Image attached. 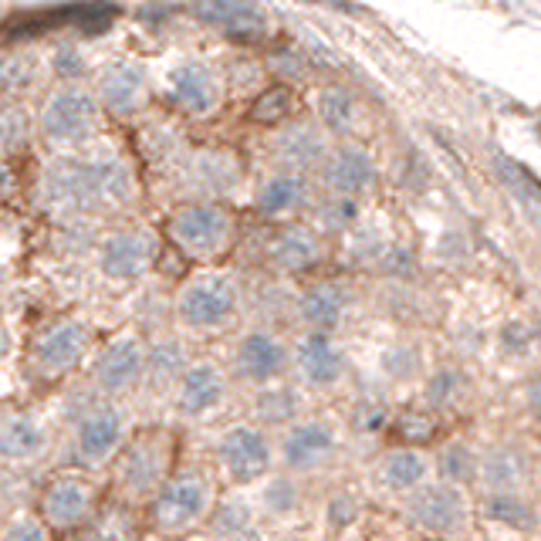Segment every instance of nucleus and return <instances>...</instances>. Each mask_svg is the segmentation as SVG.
<instances>
[{
    "label": "nucleus",
    "instance_id": "e433bc0d",
    "mask_svg": "<svg viewBox=\"0 0 541 541\" xmlns=\"http://www.w3.org/2000/svg\"><path fill=\"white\" fill-rule=\"evenodd\" d=\"M251 0H193V14L206 21V25L227 27L234 17H241L244 11H251Z\"/></svg>",
    "mask_w": 541,
    "mask_h": 541
},
{
    "label": "nucleus",
    "instance_id": "a18cd8bd",
    "mask_svg": "<svg viewBox=\"0 0 541 541\" xmlns=\"http://www.w3.org/2000/svg\"><path fill=\"white\" fill-rule=\"evenodd\" d=\"M352 220H356V204L352 200H338L336 196V204L325 210V224L328 227H349Z\"/></svg>",
    "mask_w": 541,
    "mask_h": 541
},
{
    "label": "nucleus",
    "instance_id": "2f4dec72",
    "mask_svg": "<svg viewBox=\"0 0 541 541\" xmlns=\"http://www.w3.org/2000/svg\"><path fill=\"white\" fill-rule=\"evenodd\" d=\"M484 511L491 521H501V525H511V528H531V507L517 497V494H507V491H497L491 494L487 501H484Z\"/></svg>",
    "mask_w": 541,
    "mask_h": 541
},
{
    "label": "nucleus",
    "instance_id": "dca6fc26",
    "mask_svg": "<svg viewBox=\"0 0 541 541\" xmlns=\"http://www.w3.org/2000/svg\"><path fill=\"white\" fill-rule=\"evenodd\" d=\"M51 444L48 426L31 413H0V464H31Z\"/></svg>",
    "mask_w": 541,
    "mask_h": 541
},
{
    "label": "nucleus",
    "instance_id": "393cba45",
    "mask_svg": "<svg viewBox=\"0 0 541 541\" xmlns=\"http://www.w3.org/2000/svg\"><path fill=\"white\" fill-rule=\"evenodd\" d=\"M298 312L312 332H325L328 336L342 322V315H346V295L336 285H315V288H308L301 295Z\"/></svg>",
    "mask_w": 541,
    "mask_h": 541
},
{
    "label": "nucleus",
    "instance_id": "f3484780",
    "mask_svg": "<svg viewBox=\"0 0 541 541\" xmlns=\"http://www.w3.org/2000/svg\"><path fill=\"white\" fill-rule=\"evenodd\" d=\"M336 450V433L322 420H305L295 423L285 440H281V460L291 470H315Z\"/></svg>",
    "mask_w": 541,
    "mask_h": 541
},
{
    "label": "nucleus",
    "instance_id": "2eb2a0df",
    "mask_svg": "<svg viewBox=\"0 0 541 541\" xmlns=\"http://www.w3.org/2000/svg\"><path fill=\"white\" fill-rule=\"evenodd\" d=\"M234 369H237V376L247 379V383L265 386L288 369V349H285V342H281L275 332L254 328V332H247V336L237 342V349H234Z\"/></svg>",
    "mask_w": 541,
    "mask_h": 541
},
{
    "label": "nucleus",
    "instance_id": "37998d69",
    "mask_svg": "<svg viewBox=\"0 0 541 541\" xmlns=\"http://www.w3.org/2000/svg\"><path fill=\"white\" fill-rule=\"evenodd\" d=\"M295 484L288 481V477H277V481L267 484L265 491V505L271 507V511H277V515H285V511H291L295 507Z\"/></svg>",
    "mask_w": 541,
    "mask_h": 541
},
{
    "label": "nucleus",
    "instance_id": "412c9836",
    "mask_svg": "<svg viewBox=\"0 0 541 541\" xmlns=\"http://www.w3.org/2000/svg\"><path fill=\"white\" fill-rule=\"evenodd\" d=\"M237 176H241V166H237V156L234 153H224V149H206V153H196L186 163V180L196 193H206V196H220L237 186Z\"/></svg>",
    "mask_w": 541,
    "mask_h": 541
},
{
    "label": "nucleus",
    "instance_id": "ddd939ff",
    "mask_svg": "<svg viewBox=\"0 0 541 541\" xmlns=\"http://www.w3.org/2000/svg\"><path fill=\"white\" fill-rule=\"evenodd\" d=\"M406 515L420 525V528L433 531V535H454L464 528L467 521V507L457 487L450 484H430V487H416L406 501Z\"/></svg>",
    "mask_w": 541,
    "mask_h": 541
},
{
    "label": "nucleus",
    "instance_id": "aec40b11",
    "mask_svg": "<svg viewBox=\"0 0 541 541\" xmlns=\"http://www.w3.org/2000/svg\"><path fill=\"white\" fill-rule=\"evenodd\" d=\"M173 95L186 112L206 115L220 102V82H216L214 68H206L204 61H186L173 72Z\"/></svg>",
    "mask_w": 541,
    "mask_h": 541
},
{
    "label": "nucleus",
    "instance_id": "6ab92c4d",
    "mask_svg": "<svg viewBox=\"0 0 541 541\" xmlns=\"http://www.w3.org/2000/svg\"><path fill=\"white\" fill-rule=\"evenodd\" d=\"M376 169L369 153H362L356 145H342L336 156L325 163V186L336 193L338 200H352L373 186Z\"/></svg>",
    "mask_w": 541,
    "mask_h": 541
},
{
    "label": "nucleus",
    "instance_id": "de8ad7c7",
    "mask_svg": "<svg viewBox=\"0 0 541 541\" xmlns=\"http://www.w3.org/2000/svg\"><path fill=\"white\" fill-rule=\"evenodd\" d=\"M58 72L61 75H82V58H78V51H61L58 58Z\"/></svg>",
    "mask_w": 541,
    "mask_h": 541
},
{
    "label": "nucleus",
    "instance_id": "bb28decb",
    "mask_svg": "<svg viewBox=\"0 0 541 541\" xmlns=\"http://www.w3.org/2000/svg\"><path fill=\"white\" fill-rule=\"evenodd\" d=\"M277 156L295 169L315 166L325 156V139L312 125H291L288 133L277 135Z\"/></svg>",
    "mask_w": 541,
    "mask_h": 541
},
{
    "label": "nucleus",
    "instance_id": "f8f14e48",
    "mask_svg": "<svg viewBox=\"0 0 541 541\" xmlns=\"http://www.w3.org/2000/svg\"><path fill=\"white\" fill-rule=\"evenodd\" d=\"M159 241L153 230H119L105 237L98 251V267L112 281H139L156 265Z\"/></svg>",
    "mask_w": 541,
    "mask_h": 541
},
{
    "label": "nucleus",
    "instance_id": "a19ab883",
    "mask_svg": "<svg viewBox=\"0 0 541 541\" xmlns=\"http://www.w3.org/2000/svg\"><path fill=\"white\" fill-rule=\"evenodd\" d=\"M474 467H477V460H474V454H470L467 446H446L444 457H440V474H444L446 481H470L474 477Z\"/></svg>",
    "mask_w": 541,
    "mask_h": 541
},
{
    "label": "nucleus",
    "instance_id": "c9c22d12",
    "mask_svg": "<svg viewBox=\"0 0 541 541\" xmlns=\"http://www.w3.org/2000/svg\"><path fill=\"white\" fill-rule=\"evenodd\" d=\"M288 112H291V92L285 85H277V88H267V92H261V95L254 98L251 119L265 122V125H275V122H281Z\"/></svg>",
    "mask_w": 541,
    "mask_h": 541
},
{
    "label": "nucleus",
    "instance_id": "4468645a",
    "mask_svg": "<svg viewBox=\"0 0 541 541\" xmlns=\"http://www.w3.org/2000/svg\"><path fill=\"white\" fill-rule=\"evenodd\" d=\"M227 399V376L210 359L190 362L176 376V409L183 416H206Z\"/></svg>",
    "mask_w": 541,
    "mask_h": 541
},
{
    "label": "nucleus",
    "instance_id": "72a5a7b5",
    "mask_svg": "<svg viewBox=\"0 0 541 541\" xmlns=\"http://www.w3.org/2000/svg\"><path fill=\"white\" fill-rule=\"evenodd\" d=\"M318 112H322V122L328 129H336V133H346L352 125V115H356V108H352V98L346 88H325L322 92V102H318Z\"/></svg>",
    "mask_w": 541,
    "mask_h": 541
},
{
    "label": "nucleus",
    "instance_id": "8fccbe9b",
    "mask_svg": "<svg viewBox=\"0 0 541 541\" xmlns=\"http://www.w3.org/2000/svg\"><path fill=\"white\" fill-rule=\"evenodd\" d=\"M528 399H531V409H535V413L541 416V379H535V383H531Z\"/></svg>",
    "mask_w": 541,
    "mask_h": 541
},
{
    "label": "nucleus",
    "instance_id": "473e14b6",
    "mask_svg": "<svg viewBox=\"0 0 541 541\" xmlns=\"http://www.w3.org/2000/svg\"><path fill=\"white\" fill-rule=\"evenodd\" d=\"M31 135V119H27L25 105L14 102H0V153H14L21 149Z\"/></svg>",
    "mask_w": 541,
    "mask_h": 541
},
{
    "label": "nucleus",
    "instance_id": "a878e982",
    "mask_svg": "<svg viewBox=\"0 0 541 541\" xmlns=\"http://www.w3.org/2000/svg\"><path fill=\"white\" fill-rule=\"evenodd\" d=\"M305 193H308V186H305L298 173H277L257 190V210L265 216L295 214L305 204Z\"/></svg>",
    "mask_w": 541,
    "mask_h": 541
},
{
    "label": "nucleus",
    "instance_id": "603ef678",
    "mask_svg": "<svg viewBox=\"0 0 541 541\" xmlns=\"http://www.w3.org/2000/svg\"><path fill=\"white\" fill-rule=\"evenodd\" d=\"M7 352V338H4V332H0V356Z\"/></svg>",
    "mask_w": 541,
    "mask_h": 541
},
{
    "label": "nucleus",
    "instance_id": "49530a36",
    "mask_svg": "<svg viewBox=\"0 0 541 541\" xmlns=\"http://www.w3.org/2000/svg\"><path fill=\"white\" fill-rule=\"evenodd\" d=\"M352 515H356V501H352L349 494H338L336 501H332V525L342 528V525H349Z\"/></svg>",
    "mask_w": 541,
    "mask_h": 541
},
{
    "label": "nucleus",
    "instance_id": "a211bd4d",
    "mask_svg": "<svg viewBox=\"0 0 541 541\" xmlns=\"http://www.w3.org/2000/svg\"><path fill=\"white\" fill-rule=\"evenodd\" d=\"M295 366H298L301 379L308 386H332L338 383V376L346 373V356L336 349L332 336L308 332L295 349Z\"/></svg>",
    "mask_w": 541,
    "mask_h": 541
},
{
    "label": "nucleus",
    "instance_id": "864d4df0",
    "mask_svg": "<svg viewBox=\"0 0 541 541\" xmlns=\"http://www.w3.org/2000/svg\"><path fill=\"white\" fill-rule=\"evenodd\" d=\"M281 541H298V538H281Z\"/></svg>",
    "mask_w": 541,
    "mask_h": 541
},
{
    "label": "nucleus",
    "instance_id": "c85d7f7f",
    "mask_svg": "<svg viewBox=\"0 0 541 541\" xmlns=\"http://www.w3.org/2000/svg\"><path fill=\"white\" fill-rule=\"evenodd\" d=\"M521 474H525V457L517 454L515 446H501V450L487 454V460H484V484L494 487V491L515 487L521 481Z\"/></svg>",
    "mask_w": 541,
    "mask_h": 541
},
{
    "label": "nucleus",
    "instance_id": "0eeeda50",
    "mask_svg": "<svg viewBox=\"0 0 541 541\" xmlns=\"http://www.w3.org/2000/svg\"><path fill=\"white\" fill-rule=\"evenodd\" d=\"M129 433V409L119 403H95L82 413L75 426V457L85 467H105L119 457Z\"/></svg>",
    "mask_w": 541,
    "mask_h": 541
},
{
    "label": "nucleus",
    "instance_id": "9d476101",
    "mask_svg": "<svg viewBox=\"0 0 541 541\" xmlns=\"http://www.w3.org/2000/svg\"><path fill=\"white\" fill-rule=\"evenodd\" d=\"M98 487L85 474H58L41 494V521L48 528H82L95 515Z\"/></svg>",
    "mask_w": 541,
    "mask_h": 541
},
{
    "label": "nucleus",
    "instance_id": "4be33fe9",
    "mask_svg": "<svg viewBox=\"0 0 541 541\" xmlns=\"http://www.w3.org/2000/svg\"><path fill=\"white\" fill-rule=\"evenodd\" d=\"M267 257H271V265L277 271L301 275V271H312L322 261V244H318V237L308 227H288L271 241Z\"/></svg>",
    "mask_w": 541,
    "mask_h": 541
},
{
    "label": "nucleus",
    "instance_id": "f704fd0d",
    "mask_svg": "<svg viewBox=\"0 0 541 541\" xmlns=\"http://www.w3.org/2000/svg\"><path fill=\"white\" fill-rule=\"evenodd\" d=\"M393 433L403 444H430L433 433H436V420L423 409H406L399 413V420L393 423Z\"/></svg>",
    "mask_w": 541,
    "mask_h": 541
},
{
    "label": "nucleus",
    "instance_id": "b1692460",
    "mask_svg": "<svg viewBox=\"0 0 541 541\" xmlns=\"http://www.w3.org/2000/svg\"><path fill=\"white\" fill-rule=\"evenodd\" d=\"M85 541H139V517L125 501H108L85 521Z\"/></svg>",
    "mask_w": 541,
    "mask_h": 541
},
{
    "label": "nucleus",
    "instance_id": "f03ea898",
    "mask_svg": "<svg viewBox=\"0 0 541 541\" xmlns=\"http://www.w3.org/2000/svg\"><path fill=\"white\" fill-rule=\"evenodd\" d=\"M216 505L214 477L200 467L173 470L149 501V525L163 538H186L204 525Z\"/></svg>",
    "mask_w": 541,
    "mask_h": 541
},
{
    "label": "nucleus",
    "instance_id": "39448f33",
    "mask_svg": "<svg viewBox=\"0 0 541 541\" xmlns=\"http://www.w3.org/2000/svg\"><path fill=\"white\" fill-rule=\"evenodd\" d=\"M88 349H92V328L82 318H58L31 338L27 362L37 379L55 383V379H65L72 369H78Z\"/></svg>",
    "mask_w": 541,
    "mask_h": 541
},
{
    "label": "nucleus",
    "instance_id": "c756f323",
    "mask_svg": "<svg viewBox=\"0 0 541 541\" xmlns=\"http://www.w3.org/2000/svg\"><path fill=\"white\" fill-rule=\"evenodd\" d=\"M254 413L265 423H288L298 416V393L291 386H267L254 399Z\"/></svg>",
    "mask_w": 541,
    "mask_h": 541
},
{
    "label": "nucleus",
    "instance_id": "ea45409f",
    "mask_svg": "<svg viewBox=\"0 0 541 541\" xmlns=\"http://www.w3.org/2000/svg\"><path fill=\"white\" fill-rule=\"evenodd\" d=\"M0 541H51V531L41 517L17 515L0 528Z\"/></svg>",
    "mask_w": 541,
    "mask_h": 541
},
{
    "label": "nucleus",
    "instance_id": "423d86ee",
    "mask_svg": "<svg viewBox=\"0 0 541 541\" xmlns=\"http://www.w3.org/2000/svg\"><path fill=\"white\" fill-rule=\"evenodd\" d=\"M169 237L190 261H216L234 244V216L216 204H190L169 216Z\"/></svg>",
    "mask_w": 541,
    "mask_h": 541
},
{
    "label": "nucleus",
    "instance_id": "58836bf2",
    "mask_svg": "<svg viewBox=\"0 0 541 541\" xmlns=\"http://www.w3.org/2000/svg\"><path fill=\"white\" fill-rule=\"evenodd\" d=\"M35 78V61L27 55H4L0 58V92H17Z\"/></svg>",
    "mask_w": 541,
    "mask_h": 541
},
{
    "label": "nucleus",
    "instance_id": "cd10ccee",
    "mask_svg": "<svg viewBox=\"0 0 541 541\" xmlns=\"http://www.w3.org/2000/svg\"><path fill=\"white\" fill-rule=\"evenodd\" d=\"M423 477H426V460H423V454L409 450V446H399V450H393V454H386L379 460V481L389 491H413Z\"/></svg>",
    "mask_w": 541,
    "mask_h": 541
},
{
    "label": "nucleus",
    "instance_id": "6e6552de",
    "mask_svg": "<svg viewBox=\"0 0 541 541\" xmlns=\"http://www.w3.org/2000/svg\"><path fill=\"white\" fill-rule=\"evenodd\" d=\"M41 133L55 145H82L98 133V102L85 88H58L41 108Z\"/></svg>",
    "mask_w": 541,
    "mask_h": 541
},
{
    "label": "nucleus",
    "instance_id": "20e7f679",
    "mask_svg": "<svg viewBox=\"0 0 541 541\" xmlns=\"http://www.w3.org/2000/svg\"><path fill=\"white\" fill-rule=\"evenodd\" d=\"M241 301V285L230 271H200L176 291L173 312L186 332L216 336L237 322Z\"/></svg>",
    "mask_w": 541,
    "mask_h": 541
},
{
    "label": "nucleus",
    "instance_id": "9b49d317",
    "mask_svg": "<svg viewBox=\"0 0 541 541\" xmlns=\"http://www.w3.org/2000/svg\"><path fill=\"white\" fill-rule=\"evenodd\" d=\"M216 460L234 484H251L271 467V444L251 423H234L216 436Z\"/></svg>",
    "mask_w": 541,
    "mask_h": 541
},
{
    "label": "nucleus",
    "instance_id": "79ce46f5",
    "mask_svg": "<svg viewBox=\"0 0 541 541\" xmlns=\"http://www.w3.org/2000/svg\"><path fill=\"white\" fill-rule=\"evenodd\" d=\"M224 31H227V37H234V41H257V37L265 35V17L251 7V11H244L241 17H234Z\"/></svg>",
    "mask_w": 541,
    "mask_h": 541
},
{
    "label": "nucleus",
    "instance_id": "7c9ffc66",
    "mask_svg": "<svg viewBox=\"0 0 541 541\" xmlns=\"http://www.w3.org/2000/svg\"><path fill=\"white\" fill-rule=\"evenodd\" d=\"M210 531L220 535V538H234V535H241L244 528H251V505L244 501L241 494H234V497H224V501H216L214 511H210Z\"/></svg>",
    "mask_w": 541,
    "mask_h": 541
},
{
    "label": "nucleus",
    "instance_id": "5fc2aeb1",
    "mask_svg": "<svg viewBox=\"0 0 541 541\" xmlns=\"http://www.w3.org/2000/svg\"><path fill=\"white\" fill-rule=\"evenodd\" d=\"M0 288H4V277H0Z\"/></svg>",
    "mask_w": 541,
    "mask_h": 541
},
{
    "label": "nucleus",
    "instance_id": "1a4fd4ad",
    "mask_svg": "<svg viewBox=\"0 0 541 541\" xmlns=\"http://www.w3.org/2000/svg\"><path fill=\"white\" fill-rule=\"evenodd\" d=\"M145 359H149V349L143 338L135 332H119L98 352L95 366H92V383L108 396L129 393L145 379Z\"/></svg>",
    "mask_w": 541,
    "mask_h": 541
},
{
    "label": "nucleus",
    "instance_id": "f257e3e1",
    "mask_svg": "<svg viewBox=\"0 0 541 541\" xmlns=\"http://www.w3.org/2000/svg\"><path fill=\"white\" fill-rule=\"evenodd\" d=\"M135 196L133 169L122 159H58L41 176V204L55 216L95 214Z\"/></svg>",
    "mask_w": 541,
    "mask_h": 541
},
{
    "label": "nucleus",
    "instance_id": "4c0bfd02",
    "mask_svg": "<svg viewBox=\"0 0 541 541\" xmlns=\"http://www.w3.org/2000/svg\"><path fill=\"white\" fill-rule=\"evenodd\" d=\"M183 369H186V352H183L180 342L153 346L149 359H145V373H153V376H180Z\"/></svg>",
    "mask_w": 541,
    "mask_h": 541
},
{
    "label": "nucleus",
    "instance_id": "c03bdc74",
    "mask_svg": "<svg viewBox=\"0 0 541 541\" xmlns=\"http://www.w3.org/2000/svg\"><path fill=\"white\" fill-rule=\"evenodd\" d=\"M460 376L457 373H450V369H444V373H436L433 376V383H430V389H426V396H430V403H436V406H444L446 399H454V393L460 389Z\"/></svg>",
    "mask_w": 541,
    "mask_h": 541
},
{
    "label": "nucleus",
    "instance_id": "7ed1b4c3",
    "mask_svg": "<svg viewBox=\"0 0 541 541\" xmlns=\"http://www.w3.org/2000/svg\"><path fill=\"white\" fill-rule=\"evenodd\" d=\"M176 460V436L163 426L135 433L115 457V491L125 505L153 501V494L166 484Z\"/></svg>",
    "mask_w": 541,
    "mask_h": 541
},
{
    "label": "nucleus",
    "instance_id": "3c124183",
    "mask_svg": "<svg viewBox=\"0 0 541 541\" xmlns=\"http://www.w3.org/2000/svg\"><path fill=\"white\" fill-rule=\"evenodd\" d=\"M230 541H265V538H261V535H257L254 528H244L241 535H234Z\"/></svg>",
    "mask_w": 541,
    "mask_h": 541
},
{
    "label": "nucleus",
    "instance_id": "09e8293b",
    "mask_svg": "<svg viewBox=\"0 0 541 541\" xmlns=\"http://www.w3.org/2000/svg\"><path fill=\"white\" fill-rule=\"evenodd\" d=\"M275 68L281 75H291V78H295V75H301V61H298V55H288V51H281V58L275 61Z\"/></svg>",
    "mask_w": 541,
    "mask_h": 541
},
{
    "label": "nucleus",
    "instance_id": "5701e85b",
    "mask_svg": "<svg viewBox=\"0 0 541 541\" xmlns=\"http://www.w3.org/2000/svg\"><path fill=\"white\" fill-rule=\"evenodd\" d=\"M145 72L139 65H115L102 75L98 82V95L112 112L119 115H129V112H139L145 102Z\"/></svg>",
    "mask_w": 541,
    "mask_h": 541
}]
</instances>
